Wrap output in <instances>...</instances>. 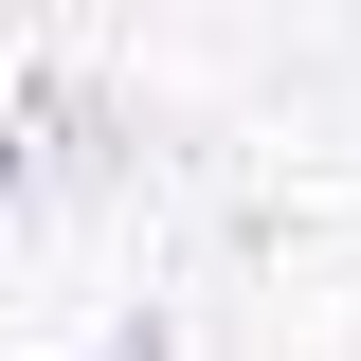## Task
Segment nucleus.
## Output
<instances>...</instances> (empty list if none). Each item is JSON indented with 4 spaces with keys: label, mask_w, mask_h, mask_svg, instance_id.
<instances>
[{
    "label": "nucleus",
    "mask_w": 361,
    "mask_h": 361,
    "mask_svg": "<svg viewBox=\"0 0 361 361\" xmlns=\"http://www.w3.org/2000/svg\"><path fill=\"white\" fill-rule=\"evenodd\" d=\"M90 361H180V343H163V325H109V343H90Z\"/></svg>",
    "instance_id": "1"
},
{
    "label": "nucleus",
    "mask_w": 361,
    "mask_h": 361,
    "mask_svg": "<svg viewBox=\"0 0 361 361\" xmlns=\"http://www.w3.org/2000/svg\"><path fill=\"white\" fill-rule=\"evenodd\" d=\"M0 199H18V127H0Z\"/></svg>",
    "instance_id": "2"
}]
</instances>
